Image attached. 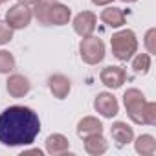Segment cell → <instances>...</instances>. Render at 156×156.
Segmentation results:
<instances>
[{
  "label": "cell",
  "instance_id": "8fae6325",
  "mask_svg": "<svg viewBox=\"0 0 156 156\" xmlns=\"http://www.w3.org/2000/svg\"><path fill=\"white\" fill-rule=\"evenodd\" d=\"M48 88L50 92L53 94V98L57 99H64L68 94H70V88H72V83L66 75L62 73H53L50 75V79H48Z\"/></svg>",
  "mask_w": 156,
  "mask_h": 156
},
{
  "label": "cell",
  "instance_id": "8992f818",
  "mask_svg": "<svg viewBox=\"0 0 156 156\" xmlns=\"http://www.w3.org/2000/svg\"><path fill=\"white\" fill-rule=\"evenodd\" d=\"M94 108L98 114H101L103 118H114L118 112H119V105H118V99L108 94V92H101L96 96L94 99Z\"/></svg>",
  "mask_w": 156,
  "mask_h": 156
},
{
  "label": "cell",
  "instance_id": "ba28073f",
  "mask_svg": "<svg viewBox=\"0 0 156 156\" xmlns=\"http://www.w3.org/2000/svg\"><path fill=\"white\" fill-rule=\"evenodd\" d=\"M99 79H101V83H103L105 87L116 90V88H119V87L125 83L127 72H125L121 66H105V68L101 70V73H99Z\"/></svg>",
  "mask_w": 156,
  "mask_h": 156
},
{
  "label": "cell",
  "instance_id": "5b68a950",
  "mask_svg": "<svg viewBox=\"0 0 156 156\" xmlns=\"http://www.w3.org/2000/svg\"><path fill=\"white\" fill-rule=\"evenodd\" d=\"M31 17H33V11L24 6V4H15L8 9L6 13V22L13 28V30H24L30 26L31 22Z\"/></svg>",
  "mask_w": 156,
  "mask_h": 156
},
{
  "label": "cell",
  "instance_id": "277c9868",
  "mask_svg": "<svg viewBox=\"0 0 156 156\" xmlns=\"http://www.w3.org/2000/svg\"><path fill=\"white\" fill-rule=\"evenodd\" d=\"M79 53L87 64H98L105 59V44L101 39H98L94 35L83 37L79 42Z\"/></svg>",
  "mask_w": 156,
  "mask_h": 156
},
{
  "label": "cell",
  "instance_id": "2e32d148",
  "mask_svg": "<svg viewBox=\"0 0 156 156\" xmlns=\"http://www.w3.org/2000/svg\"><path fill=\"white\" fill-rule=\"evenodd\" d=\"M99 19H101L107 26H110V28H121V26L125 24V13H123V9L114 8V6L103 9L101 15H99Z\"/></svg>",
  "mask_w": 156,
  "mask_h": 156
},
{
  "label": "cell",
  "instance_id": "5bb4252c",
  "mask_svg": "<svg viewBox=\"0 0 156 156\" xmlns=\"http://www.w3.org/2000/svg\"><path fill=\"white\" fill-rule=\"evenodd\" d=\"M108 149V141L105 140L103 132L99 134H92V136H87L85 138V151L92 156H99V154H105Z\"/></svg>",
  "mask_w": 156,
  "mask_h": 156
},
{
  "label": "cell",
  "instance_id": "52a82bcc",
  "mask_svg": "<svg viewBox=\"0 0 156 156\" xmlns=\"http://www.w3.org/2000/svg\"><path fill=\"white\" fill-rule=\"evenodd\" d=\"M96 24H98V17L92 11H81L73 19V31L79 37H88L94 33Z\"/></svg>",
  "mask_w": 156,
  "mask_h": 156
},
{
  "label": "cell",
  "instance_id": "484cf974",
  "mask_svg": "<svg viewBox=\"0 0 156 156\" xmlns=\"http://www.w3.org/2000/svg\"><path fill=\"white\" fill-rule=\"evenodd\" d=\"M123 2H127V4H132V2H136V0H123Z\"/></svg>",
  "mask_w": 156,
  "mask_h": 156
},
{
  "label": "cell",
  "instance_id": "3957f363",
  "mask_svg": "<svg viewBox=\"0 0 156 156\" xmlns=\"http://www.w3.org/2000/svg\"><path fill=\"white\" fill-rule=\"evenodd\" d=\"M145 96L141 90L138 88H129L125 94H123V105L127 108V114L129 118L132 119V123L136 125H145V119H143V108H145Z\"/></svg>",
  "mask_w": 156,
  "mask_h": 156
},
{
  "label": "cell",
  "instance_id": "9a60e30c",
  "mask_svg": "<svg viewBox=\"0 0 156 156\" xmlns=\"http://www.w3.org/2000/svg\"><path fill=\"white\" fill-rule=\"evenodd\" d=\"M68 149H70V141H68L66 136H62V134H50L46 138V151L50 154H53V156L64 154Z\"/></svg>",
  "mask_w": 156,
  "mask_h": 156
},
{
  "label": "cell",
  "instance_id": "603a6c76",
  "mask_svg": "<svg viewBox=\"0 0 156 156\" xmlns=\"http://www.w3.org/2000/svg\"><path fill=\"white\" fill-rule=\"evenodd\" d=\"M114 0H92V4L94 6H108V4H112Z\"/></svg>",
  "mask_w": 156,
  "mask_h": 156
},
{
  "label": "cell",
  "instance_id": "7a4b0ae2",
  "mask_svg": "<svg viewBox=\"0 0 156 156\" xmlns=\"http://www.w3.org/2000/svg\"><path fill=\"white\" fill-rule=\"evenodd\" d=\"M112 55L118 61H130L134 53L138 51V39L132 30H121L112 35L110 39Z\"/></svg>",
  "mask_w": 156,
  "mask_h": 156
},
{
  "label": "cell",
  "instance_id": "ac0fdd59",
  "mask_svg": "<svg viewBox=\"0 0 156 156\" xmlns=\"http://www.w3.org/2000/svg\"><path fill=\"white\" fill-rule=\"evenodd\" d=\"M151 68V55L149 53H138L134 59H132V70L136 73H141L145 75Z\"/></svg>",
  "mask_w": 156,
  "mask_h": 156
},
{
  "label": "cell",
  "instance_id": "d6986e66",
  "mask_svg": "<svg viewBox=\"0 0 156 156\" xmlns=\"http://www.w3.org/2000/svg\"><path fill=\"white\" fill-rule=\"evenodd\" d=\"M13 68H15V57L6 50H0V73H9Z\"/></svg>",
  "mask_w": 156,
  "mask_h": 156
},
{
  "label": "cell",
  "instance_id": "6da1fadb",
  "mask_svg": "<svg viewBox=\"0 0 156 156\" xmlns=\"http://www.w3.org/2000/svg\"><path fill=\"white\" fill-rule=\"evenodd\" d=\"M41 132V119L30 107H9L0 114V143L6 147L31 145Z\"/></svg>",
  "mask_w": 156,
  "mask_h": 156
},
{
  "label": "cell",
  "instance_id": "4fadbf2b",
  "mask_svg": "<svg viewBox=\"0 0 156 156\" xmlns=\"http://www.w3.org/2000/svg\"><path fill=\"white\" fill-rule=\"evenodd\" d=\"M99 132H103V125H101V121L98 119V118H94V116H87V118H83L79 123H77V136L79 138H87V136H92V134H99Z\"/></svg>",
  "mask_w": 156,
  "mask_h": 156
},
{
  "label": "cell",
  "instance_id": "30bf717a",
  "mask_svg": "<svg viewBox=\"0 0 156 156\" xmlns=\"http://www.w3.org/2000/svg\"><path fill=\"white\" fill-rule=\"evenodd\" d=\"M110 136L116 143V147H125L129 145L132 140H134V130L132 127H129L125 121H116L112 127H110Z\"/></svg>",
  "mask_w": 156,
  "mask_h": 156
},
{
  "label": "cell",
  "instance_id": "cb8c5ba5",
  "mask_svg": "<svg viewBox=\"0 0 156 156\" xmlns=\"http://www.w3.org/2000/svg\"><path fill=\"white\" fill-rule=\"evenodd\" d=\"M30 154H37V156H42V151L41 149H31V151H24L22 156H30Z\"/></svg>",
  "mask_w": 156,
  "mask_h": 156
},
{
  "label": "cell",
  "instance_id": "ffe728a7",
  "mask_svg": "<svg viewBox=\"0 0 156 156\" xmlns=\"http://www.w3.org/2000/svg\"><path fill=\"white\" fill-rule=\"evenodd\" d=\"M143 119H145V125H156V103H152V101L145 103Z\"/></svg>",
  "mask_w": 156,
  "mask_h": 156
},
{
  "label": "cell",
  "instance_id": "7c38bea8",
  "mask_svg": "<svg viewBox=\"0 0 156 156\" xmlns=\"http://www.w3.org/2000/svg\"><path fill=\"white\" fill-rule=\"evenodd\" d=\"M6 88H8V94L11 96V98H24L30 90H31V85H30V81L26 79L24 75H20V73H13L9 79H8V85H6Z\"/></svg>",
  "mask_w": 156,
  "mask_h": 156
},
{
  "label": "cell",
  "instance_id": "e0dca14e",
  "mask_svg": "<svg viewBox=\"0 0 156 156\" xmlns=\"http://www.w3.org/2000/svg\"><path fill=\"white\" fill-rule=\"evenodd\" d=\"M134 147H136L138 154H141V156H152L156 152V140L151 134H141L134 141Z\"/></svg>",
  "mask_w": 156,
  "mask_h": 156
},
{
  "label": "cell",
  "instance_id": "d4e9b609",
  "mask_svg": "<svg viewBox=\"0 0 156 156\" xmlns=\"http://www.w3.org/2000/svg\"><path fill=\"white\" fill-rule=\"evenodd\" d=\"M37 2H39V0H19V4H24V6H33Z\"/></svg>",
  "mask_w": 156,
  "mask_h": 156
},
{
  "label": "cell",
  "instance_id": "4316f807",
  "mask_svg": "<svg viewBox=\"0 0 156 156\" xmlns=\"http://www.w3.org/2000/svg\"><path fill=\"white\" fill-rule=\"evenodd\" d=\"M4 2H8V0H0V4H4Z\"/></svg>",
  "mask_w": 156,
  "mask_h": 156
},
{
  "label": "cell",
  "instance_id": "44dd1931",
  "mask_svg": "<svg viewBox=\"0 0 156 156\" xmlns=\"http://www.w3.org/2000/svg\"><path fill=\"white\" fill-rule=\"evenodd\" d=\"M11 39H13V28L6 20H0V46L8 44Z\"/></svg>",
  "mask_w": 156,
  "mask_h": 156
},
{
  "label": "cell",
  "instance_id": "9c48e42d",
  "mask_svg": "<svg viewBox=\"0 0 156 156\" xmlns=\"http://www.w3.org/2000/svg\"><path fill=\"white\" fill-rule=\"evenodd\" d=\"M72 11L68 6L55 2V0H50L48 6V26H64L70 22Z\"/></svg>",
  "mask_w": 156,
  "mask_h": 156
},
{
  "label": "cell",
  "instance_id": "7402d4cb",
  "mask_svg": "<svg viewBox=\"0 0 156 156\" xmlns=\"http://www.w3.org/2000/svg\"><path fill=\"white\" fill-rule=\"evenodd\" d=\"M154 35H156V30H149L147 35H145V46H147L149 53H154V51H156V46H154Z\"/></svg>",
  "mask_w": 156,
  "mask_h": 156
}]
</instances>
